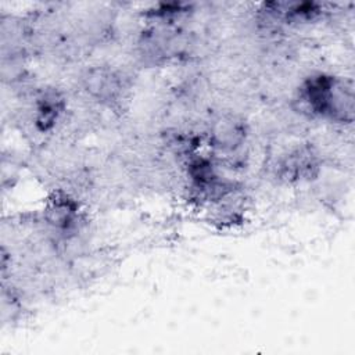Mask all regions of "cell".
Listing matches in <instances>:
<instances>
[{"instance_id":"2","label":"cell","mask_w":355,"mask_h":355,"mask_svg":"<svg viewBox=\"0 0 355 355\" xmlns=\"http://www.w3.org/2000/svg\"><path fill=\"white\" fill-rule=\"evenodd\" d=\"M62 111V98L55 92H49L43 94L36 107L35 123L39 130L44 132L54 126V122L58 119Z\"/></svg>"},{"instance_id":"1","label":"cell","mask_w":355,"mask_h":355,"mask_svg":"<svg viewBox=\"0 0 355 355\" xmlns=\"http://www.w3.org/2000/svg\"><path fill=\"white\" fill-rule=\"evenodd\" d=\"M300 100L312 115L334 121H351L354 96L351 86L326 73H316L304 80Z\"/></svg>"},{"instance_id":"3","label":"cell","mask_w":355,"mask_h":355,"mask_svg":"<svg viewBox=\"0 0 355 355\" xmlns=\"http://www.w3.org/2000/svg\"><path fill=\"white\" fill-rule=\"evenodd\" d=\"M244 132L240 122L227 121L218 125V128L214 132V139L216 144L222 148H233V146L240 144L243 140Z\"/></svg>"}]
</instances>
